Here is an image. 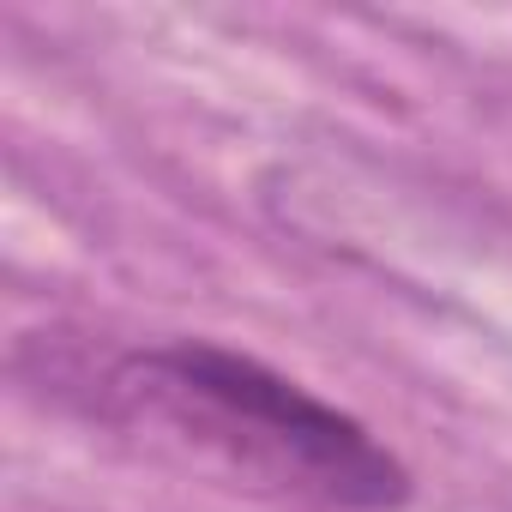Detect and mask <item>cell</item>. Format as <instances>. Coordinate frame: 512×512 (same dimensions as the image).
I'll use <instances>...</instances> for the list:
<instances>
[{"instance_id": "1", "label": "cell", "mask_w": 512, "mask_h": 512, "mask_svg": "<svg viewBox=\"0 0 512 512\" xmlns=\"http://www.w3.org/2000/svg\"><path fill=\"white\" fill-rule=\"evenodd\" d=\"M103 386L127 416L181 434L266 488L320 500L332 512H398L410 500L404 458L374 440L368 422L314 398L260 356L175 338L121 356Z\"/></svg>"}]
</instances>
